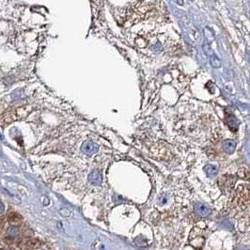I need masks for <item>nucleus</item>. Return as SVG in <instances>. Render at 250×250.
Masks as SVG:
<instances>
[{
    "label": "nucleus",
    "instance_id": "423d86ee",
    "mask_svg": "<svg viewBox=\"0 0 250 250\" xmlns=\"http://www.w3.org/2000/svg\"><path fill=\"white\" fill-rule=\"evenodd\" d=\"M204 171L210 177L211 176H214V175L217 173V167L216 166H213V165H207L204 167Z\"/></svg>",
    "mask_w": 250,
    "mask_h": 250
},
{
    "label": "nucleus",
    "instance_id": "20e7f679",
    "mask_svg": "<svg viewBox=\"0 0 250 250\" xmlns=\"http://www.w3.org/2000/svg\"><path fill=\"white\" fill-rule=\"evenodd\" d=\"M82 150L84 152H86L87 154H92L97 151V146L92 142H86L82 146Z\"/></svg>",
    "mask_w": 250,
    "mask_h": 250
},
{
    "label": "nucleus",
    "instance_id": "f03ea898",
    "mask_svg": "<svg viewBox=\"0 0 250 250\" xmlns=\"http://www.w3.org/2000/svg\"><path fill=\"white\" fill-rule=\"evenodd\" d=\"M235 148H236V142L233 140L228 139V140H225L223 143V149L228 154L233 153L235 151Z\"/></svg>",
    "mask_w": 250,
    "mask_h": 250
},
{
    "label": "nucleus",
    "instance_id": "1a4fd4ad",
    "mask_svg": "<svg viewBox=\"0 0 250 250\" xmlns=\"http://www.w3.org/2000/svg\"><path fill=\"white\" fill-rule=\"evenodd\" d=\"M59 212H60L61 216H64V217L69 216V214H70V212H69V211H68L67 209H61Z\"/></svg>",
    "mask_w": 250,
    "mask_h": 250
},
{
    "label": "nucleus",
    "instance_id": "7ed1b4c3",
    "mask_svg": "<svg viewBox=\"0 0 250 250\" xmlns=\"http://www.w3.org/2000/svg\"><path fill=\"white\" fill-rule=\"evenodd\" d=\"M88 181L91 183L94 184V185H100L102 183V177L100 175V173L96 170L92 171L88 176Z\"/></svg>",
    "mask_w": 250,
    "mask_h": 250
},
{
    "label": "nucleus",
    "instance_id": "0eeeda50",
    "mask_svg": "<svg viewBox=\"0 0 250 250\" xmlns=\"http://www.w3.org/2000/svg\"><path fill=\"white\" fill-rule=\"evenodd\" d=\"M211 64L212 65V67L214 68H219L221 66V62L220 60L218 59V58L214 55V54H212V55H211Z\"/></svg>",
    "mask_w": 250,
    "mask_h": 250
},
{
    "label": "nucleus",
    "instance_id": "6e6552de",
    "mask_svg": "<svg viewBox=\"0 0 250 250\" xmlns=\"http://www.w3.org/2000/svg\"><path fill=\"white\" fill-rule=\"evenodd\" d=\"M196 211H198L199 213L202 214V216H206V214L209 213V209L207 207H205L204 205L202 204H199V205H196Z\"/></svg>",
    "mask_w": 250,
    "mask_h": 250
},
{
    "label": "nucleus",
    "instance_id": "39448f33",
    "mask_svg": "<svg viewBox=\"0 0 250 250\" xmlns=\"http://www.w3.org/2000/svg\"><path fill=\"white\" fill-rule=\"evenodd\" d=\"M19 234H20V230L15 226H11L7 229V235L10 238H16Z\"/></svg>",
    "mask_w": 250,
    "mask_h": 250
},
{
    "label": "nucleus",
    "instance_id": "f257e3e1",
    "mask_svg": "<svg viewBox=\"0 0 250 250\" xmlns=\"http://www.w3.org/2000/svg\"><path fill=\"white\" fill-rule=\"evenodd\" d=\"M227 122H228V127L231 131H237L238 129V126H239V121L238 119H236V117L231 114V113H228V116H227Z\"/></svg>",
    "mask_w": 250,
    "mask_h": 250
},
{
    "label": "nucleus",
    "instance_id": "9d476101",
    "mask_svg": "<svg viewBox=\"0 0 250 250\" xmlns=\"http://www.w3.org/2000/svg\"><path fill=\"white\" fill-rule=\"evenodd\" d=\"M4 210H5V207H4V205L0 202V213H2L3 212H4Z\"/></svg>",
    "mask_w": 250,
    "mask_h": 250
}]
</instances>
